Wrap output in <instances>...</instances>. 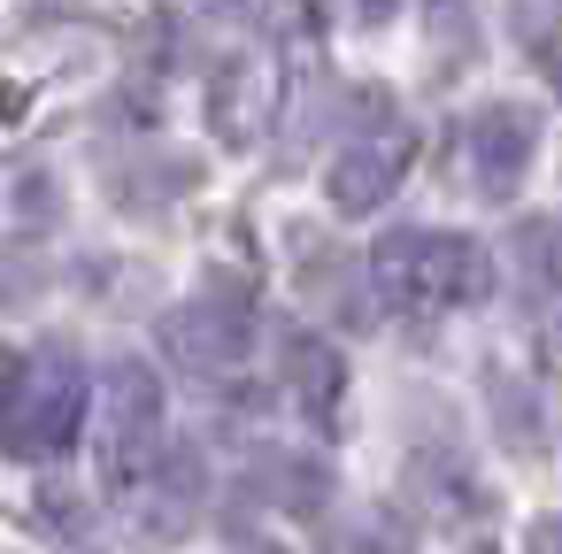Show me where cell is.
Instances as JSON below:
<instances>
[{
	"instance_id": "14",
	"label": "cell",
	"mask_w": 562,
	"mask_h": 554,
	"mask_svg": "<svg viewBox=\"0 0 562 554\" xmlns=\"http://www.w3.org/2000/svg\"><path fill=\"white\" fill-rule=\"evenodd\" d=\"M362 9H370V16H393V0H362Z\"/></svg>"
},
{
	"instance_id": "7",
	"label": "cell",
	"mask_w": 562,
	"mask_h": 554,
	"mask_svg": "<svg viewBox=\"0 0 562 554\" xmlns=\"http://www.w3.org/2000/svg\"><path fill=\"white\" fill-rule=\"evenodd\" d=\"M285 385H293V400H301L308 423H331V408H339V393H347V362L331 354V339L293 331V339H285Z\"/></svg>"
},
{
	"instance_id": "11",
	"label": "cell",
	"mask_w": 562,
	"mask_h": 554,
	"mask_svg": "<svg viewBox=\"0 0 562 554\" xmlns=\"http://www.w3.org/2000/svg\"><path fill=\"white\" fill-rule=\"evenodd\" d=\"M524 554H562V523H554V516H539V523L524 531Z\"/></svg>"
},
{
	"instance_id": "5",
	"label": "cell",
	"mask_w": 562,
	"mask_h": 554,
	"mask_svg": "<svg viewBox=\"0 0 562 554\" xmlns=\"http://www.w3.org/2000/svg\"><path fill=\"white\" fill-rule=\"evenodd\" d=\"M270 109H278V70L262 55L224 63V78L209 86V124H216L224 147H255L270 132Z\"/></svg>"
},
{
	"instance_id": "10",
	"label": "cell",
	"mask_w": 562,
	"mask_h": 554,
	"mask_svg": "<svg viewBox=\"0 0 562 554\" xmlns=\"http://www.w3.org/2000/svg\"><path fill=\"white\" fill-rule=\"evenodd\" d=\"M493 423H501V439H516V454L539 446V400L531 393H508V377L493 385Z\"/></svg>"
},
{
	"instance_id": "3",
	"label": "cell",
	"mask_w": 562,
	"mask_h": 554,
	"mask_svg": "<svg viewBox=\"0 0 562 554\" xmlns=\"http://www.w3.org/2000/svg\"><path fill=\"white\" fill-rule=\"evenodd\" d=\"M531 155H539V109L493 101V109L470 124V170H477V185H485L493 201H508V193L524 185Z\"/></svg>"
},
{
	"instance_id": "12",
	"label": "cell",
	"mask_w": 562,
	"mask_h": 554,
	"mask_svg": "<svg viewBox=\"0 0 562 554\" xmlns=\"http://www.w3.org/2000/svg\"><path fill=\"white\" fill-rule=\"evenodd\" d=\"M539 370H554V377H562V316L539 331Z\"/></svg>"
},
{
	"instance_id": "15",
	"label": "cell",
	"mask_w": 562,
	"mask_h": 554,
	"mask_svg": "<svg viewBox=\"0 0 562 554\" xmlns=\"http://www.w3.org/2000/svg\"><path fill=\"white\" fill-rule=\"evenodd\" d=\"M239 554H285V546H270V539H262V546H239Z\"/></svg>"
},
{
	"instance_id": "6",
	"label": "cell",
	"mask_w": 562,
	"mask_h": 554,
	"mask_svg": "<svg viewBox=\"0 0 562 554\" xmlns=\"http://www.w3.org/2000/svg\"><path fill=\"white\" fill-rule=\"evenodd\" d=\"M408 170V132H378V139H355L347 155H331V208L339 216H370L393 201Z\"/></svg>"
},
{
	"instance_id": "8",
	"label": "cell",
	"mask_w": 562,
	"mask_h": 554,
	"mask_svg": "<svg viewBox=\"0 0 562 554\" xmlns=\"http://www.w3.org/2000/svg\"><path fill=\"white\" fill-rule=\"evenodd\" d=\"M508 255H516V285L524 293H562V224L554 216H524Z\"/></svg>"
},
{
	"instance_id": "4",
	"label": "cell",
	"mask_w": 562,
	"mask_h": 554,
	"mask_svg": "<svg viewBox=\"0 0 562 554\" xmlns=\"http://www.w3.org/2000/svg\"><path fill=\"white\" fill-rule=\"evenodd\" d=\"M162 347H170V362H186V370H232V362H247L255 324H247L239 308H224V301H186V308L162 316Z\"/></svg>"
},
{
	"instance_id": "2",
	"label": "cell",
	"mask_w": 562,
	"mask_h": 554,
	"mask_svg": "<svg viewBox=\"0 0 562 554\" xmlns=\"http://www.w3.org/2000/svg\"><path fill=\"white\" fill-rule=\"evenodd\" d=\"M86 423V370L70 354H40L0 385V446L9 454H63Z\"/></svg>"
},
{
	"instance_id": "13",
	"label": "cell",
	"mask_w": 562,
	"mask_h": 554,
	"mask_svg": "<svg viewBox=\"0 0 562 554\" xmlns=\"http://www.w3.org/2000/svg\"><path fill=\"white\" fill-rule=\"evenodd\" d=\"M547 70H554V93H562V47H547Z\"/></svg>"
},
{
	"instance_id": "1",
	"label": "cell",
	"mask_w": 562,
	"mask_h": 554,
	"mask_svg": "<svg viewBox=\"0 0 562 554\" xmlns=\"http://www.w3.org/2000/svg\"><path fill=\"white\" fill-rule=\"evenodd\" d=\"M370 278L408 308H454L493 285V262L470 231H385L370 255Z\"/></svg>"
},
{
	"instance_id": "9",
	"label": "cell",
	"mask_w": 562,
	"mask_h": 554,
	"mask_svg": "<svg viewBox=\"0 0 562 554\" xmlns=\"http://www.w3.org/2000/svg\"><path fill=\"white\" fill-rule=\"evenodd\" d=\"M339 554H416V523L401 508H362L339 531Z\"/></svg>"
}]
</instances>
